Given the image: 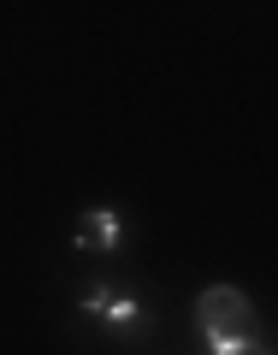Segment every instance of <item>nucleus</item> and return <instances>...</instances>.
Returning a JSON list of instances; mask_svg holds the SVG:
<instances>
[{
	"mask_svg": "<svg viewBox=\"0 0 278 355\" xmlns=\"http://www.w3.org/2000/svg\"><path fill=\"white\" fill-rule=\"evenodd\" d=\"M196 338H202V355H266V343L249 331H196Z\"/></svg>",
	"mask_w": 278,
	"mask_h": 355,
	"instance_id": "nucleus-4",
	"label": "nucleus"
},
{
	"mask_svg": "<svg viewBox=\"0 0 278 355\" xmlns=\"http://www.w3.org/2000/svg\"><path fill=\"white\" fill-rule=\"evenodd\" d=\"M196 331H249V338H261V314L237 284H207L196 296Z\"/></svg>",
	"mask_w": 278,
	"mask_h": 355,
	"instance_id": "nucleus-1",
	"label": "nucleus"
},
{
	"mask_svg": "<svg viewBox=\"0 0 278 355\" xmlns=\"http://www.w3.org/2000/svg\"><path fill=\"white\" fill-rule=\"evenodd\" d=\"M119 243H125V214L107 202H95L83 219H77V243L71 249H89V254H113Z\"/></svg>",
	"mask_w": 278,
	"mask_h": 355,
	"instance_id": "nucleus-3",
	"label": "nucleus"
},
{
	"mask_svg": "<svg viewBox=\"0 0 278 355\" xmlns=\"http://www.w3.org/2000/svg\"><path fill=\"white\" fill-rule=\"evenodd\" d=\"M77 314L107 320V326H113V338H130V331H154V314L137 302V296H119L113 284H89V291L77 296Z\"/></svg>",
	"mask_w": 278,
	"mask_h": 355,
	"instance_id": "nucleus-2",
	"label": "nucleus"
}]
</instances>
